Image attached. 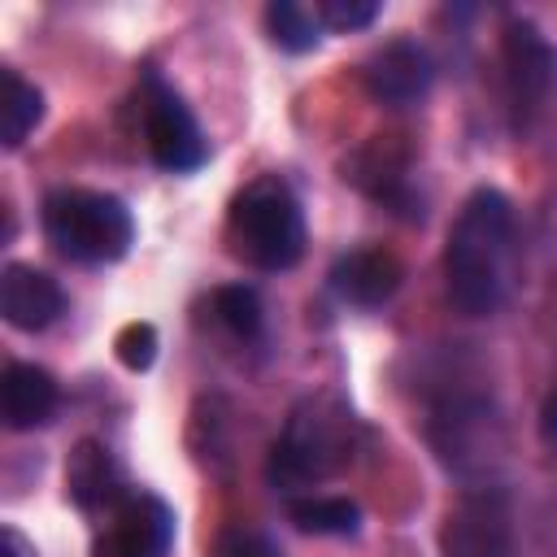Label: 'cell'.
I'll list each match as a JSON object with an SVG mask.
<instances>
[{
	"mask_svg": "<svg viewBox=\"0 0 557 557\" xmlns=\"http://www.w3.org/2000/svg\"><path fill=\"white\" fill-rule=\"evenodd\" d=\"M444 557H509L513 553V505L505 487L461 492L440 527Z\"/></svg>",
	"mask_w": 557,
	"mask_h": 557,
	"instance_id": "obj_6",
	"label": "cell"
},
{
	"mask_svg": "<svg viewBox=\"0 0 557 557\" xmlns=\"http://www.w3.org/2000/svg\"><path fill=\"white\" fill-rule=\"evenodd\" d=\"M44 235L48 244L78 261V265H109L122 261L131 252L135 239V218L131 209L109 196V191H91V187H57L44 196L39 209Z\"/></svg>",
	"mask_w": 557,
	"mask_h": 557,
	"instance_id": "obj_4",
	"label": "cell"
},
{
	"mask_svg": "<svg viewBox=\"0 0 557 557\" xmlns=\"http://www.w3.org/2000/svg\"><path fill=\"white\" fill-rule=\"evenodd\" d=\"M357 448H361V418L352 413V405L335 392H313L287 413L283 435L270 448L265 479L274 483V492L296 496L348 470Z\"/></svg>",
	"mask_w": 557,
	"mask_h": 557,
	"instance_id": "obj_2",
	"label": "cell"
},
{
	"mask_svg": "<svg viewBox=\"0 0 557 557\" xmlns=\"http://www.w3.org/2000/svg\"><path fill=\"white\" fill-rule=\"evenodd\" d=\"M57 379L44 366L30 361H13L0 379V409H4V426L9 431H35L44 422H52L57 413Z\"/></svg>",
	"mask_w": 557,
	"mask_h": 557,
	"instance_id": "obj_13",
	"label": "cell"
},
{
	"mask_svg": "<svg viewBox=\"0 0 557 557\" xmlns=\"http://www.w3.org/2000/svg\"><path fill=\"white\" fill-rule=\"evenodd\" d=\"M313 13L331 30H366L379 17V0H318Z\"/></svg>",
	"mask_w": 557,
	"mask_h": 557,
	"instance_id": "obj_19",
	"label": "cell"
},
{
	"mask_svg": "<svg viewBox=\"0 0 557 557\" xmlns=\"http://www.w3.org/2000/svg\"><path fill=\"white\" fill-rule=\"evenodd\" d=\"M0 313L13 331H48L65 313V292L52 274L13 261L0 274Z\"/></svg>",
	"mask_w": 557,
	"mask_h": 557,
	"instance_id": "obj_11",
	"label": "cell"
},
{
	"mask_svg": "<svg viewBox=\"0 0 557 557\" xmlns=\"http://www.w3.org/2000/svg\"><path fill=\"white\" fill-rule=\"evenodd\" d=\"M213 318L235 335V339H252L261 331V296L244 283H226L213 292Z\"/></svg>",
	"mask_w": 557,
	"mask_h": 557,
	"instance_id": "obj_18",
	"label": "cell"
},
{
	"mask_svg": "<svg viewBox=\"0 0 557 557\" xmlns=\"http://www.w3.org/2000/svg\"><path fill=\"white\" fill-rule=\"evenodd\" d=\"M405 165H409V157H405V148L396 144V135H374V139L352 157V165H348L344 178H352V183H357L361 191H370L374 200L396 205L400 191H405Z\"/></svg>",
	"mask_w": 557,
	"mask_h": 557,
	"instance_id": "obj_14",
	"label": "cell"
},
{
	"mask_svg": "<svg viewBox=\"0 0 557 557\" xmlns=\"http://www.w3.org/2000/svg\"><path fill=\"white\" fill-rule=\"evenodd\" d=\"M287 518L309 535H352L361 527V509L348 496H292Z\"/></svg>",
	"mask_w": 557,
	"mask_h": 557,
	"instance_id": "obj_16",
	"label": "cell"
},
{
	"mask_svg": "<svg viewBox=\"0 0 557 557\" xmlns=\"http://www.w3.org/2000/svg\"><path fill=\"white\" fill-rule=\"evenodd\" d=\"M261 22H265L270 44L283 48V52H309V48H318V39H322L318 13L305 9V4H296V0H270L265 13H261Z\"/></svg>",
	"mask_w": 557,
	"mask_h": 557,
	"instance_id": "obj_17",
	"label": "cell"
},
{
	"mask_svg": "<svg viewBox=\"0 0 557 557\" xmlns=\"http://www.w3.org/2000/svg\"><path fill=\"white\" fill-rule=\"evenodd\" d=\"M65 492L78 509H113L126 496L122 466L100 440H78L70 461H65Z\"/></svg>",
	"mask_w": 557,
	"mask_h": 557,
	"instance_id": "obj_12",
	"label": "cell"
},
{
	"mask_svg": "<svg viewBox=\"0 0 557 557\" xmlns=\"http://www.w3.org/2000/svg\"><path fill=\"white\" fill-rule=\"evenodd\" d=\"M174 544V513L152 492H126L104 531L91 544V557H165Z\"/></svg>",
	"mask_w": 557,
	"mask_h": 557,
	"instance_id": "obj_8",
	"label": "cell"
},
{
	"mask_svg": "<svg viewBox=\"0 0 557 557\" xmlns=\"http://www.w3.org/2000/svg\"><path fill=\"white\" fill-rule=\"evenodd\" d=\"M144 144H148V157L170 174H187V170L205 165V157H209V144H205L191 109L161 78L144 83Z\"/></svg>",
	"mask_w": 557,
	"mask_h": 557,
	"instance_id": "obj_7",
	"label": "cell"
},
{
	"mask_svg": "<svg viewBox=\"0 0 557 557\" xmlns=\"http://www.w3.org/2000/svg\"><path fill=\"white\" fill-rule=\"evenodd\" d=\"M113 348H117V361L139 374V370H148V366L157 361V331H152L148 322H131V326L117 331Z\"/></svg>",
	"mask_w": 557,
	"mask_h": 557,
	"instance_id": "obj_20",
	"label": "cell"
},
{
	"mask_svg": "<svg viewBox=\"0 0 557 557\" xmlns=\"http://www.w3.org/2000/svg\"><path fill=\"white\" fill-rule=\"evenodd\" d=\"M218 557H283V553L257 531H231V535H222Z\"/></svg>",
	"mask_w": 557,
	"mask_h": 557,
	"instance_id": "obj_21",
	"label": "cell"
},
{
	"mask_svg": "<svg viewBox=\"0 0 557 557\" xmlns=\"http://www.w3.org/2000/svg\"><path fill=\"white\" fill-rule=\"evenodd\" d=\"M540 440H544L548 448H557V383L548 387V396H544V405H540Z\"/></svg>",
	"mask_w": 557,
	"mask_h": 557,
	"instance_id": "obj_22",
	"label": "cell"
},
{
	"mask_svg": "<svg viewBox=\"0 0 557 557\" xmlns=\"http://www.w3.org/2000/svg\"><path fill=\"white\" fill-rule=\"evenodd\" d=\"M513 252V209L496 187H479L466 196L461 213L448 226L444 244V283L448 300L466 318H487L505 300Z\"/></svg>",
	"mask_w": 557,
	"mask_h": 557,
	"instance_id": "obj_1",
	"label": "cell"
},
{
	"mask_svg": "<svg viewBox=\"0 0 557 557\" xmlns=\"http://www.w3.org/2000/svg\"><path fill=\"white\" fill-rule=\"evenodd\" d=\"M226 239H231V252L252 270H265V274L292 270L305 257V213L296 191L278 174L252 178L231 200Z\"/></svg>",
	"mask_w": 557,
	"mask_h": 557,
	"instance_id": "obj_3",
	"label": "cell"
},
{
	"mask_svg": "<svg viewBox=\"0 0 557 557\" xmlns=\"http://www.w3.org/2000/svg\"><path fill=\"white\" fill-rule=\"evenodd\" d=\"M0 557H39V553H35V544L17 527H4V553Z\"/></svg>",
	"mask_w": 557,
	"mask_h": 557,
	"instance_id": "obj_23",
	"label": "cell"
},
{
	"mask_svg": "<svg viewBox=\"0 0 557 557\" xmlns=\"http://www.w3.org/2000/svg\"><path fill=\"white\" fill-rule=\"evenodd\" d=\"M361 83H366V91H370L379 104H387V109H409V104H418V100L431 91V83H435V61H431V52H426L422 44H413V39H392V44H383V48H374V52L366 57Z\"/></svg>",
	"mask_w": 557,
	"mask_h": 557,
	"instance_id": "obj_9",
	"label": "cell"
},
{
	"mask_svg": "<svg viewBox=\"0 0 557 557\" xmlns=\"http://www.w3.org/2000/svg\"><path fill=\"white\" fill-rule=\"evenodd\" d=\"M44 117V91L26 83L17 70H0V144L22 148V139Z\"/></svg>",
	"mask_w": 557,
	"mask_h": 557,
	"instance_id": "obj_15",
	"label": "cell"
},
{
	"mask_svg": "<svg viewBox=\"0 0 557 557\" xmlns=\"http://www.w3.org/2000/svg\"><path fill=\"white\" fill-rule=\"evenodd\" d=\"M500 65H505V100L513 113V131H531L557 83V52L531 22H509L500 39Z\"/></svg>",
	"mask_w": 557,
	"mask_h": 557,
	"instance_id": "obj_5",
	"label": "cell"
},
{
	"mask_svg": "<svg viewBox=\"0 0 557 557\" xmlns=\"http://www.w3.org/2000/svg\"><path fill=\"white\" fill-rule=\"evenodd\" d=\"M400 278H405V265L392 248H352L331 265V292L357 309L387 305L396 296Z\"/></svg>",
	"mask_w": 557,
	"mask_h": 557,
	"instance_id": "obj_10",
	"label": "cell"
}]
</instances>
